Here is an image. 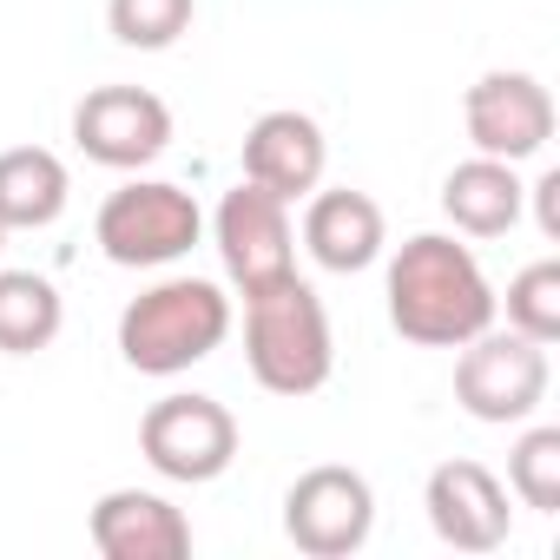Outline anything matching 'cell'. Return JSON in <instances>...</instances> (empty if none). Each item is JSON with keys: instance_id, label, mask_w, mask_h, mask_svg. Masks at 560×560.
<instances>
[{"instance_id": "8992f818", "label": "cell", "mask_w": 560, "mask_h": 560, "mask_svg": "<svg viewBox=\"0 0 560 560\" xmlns=\"http://www.w3.org/2000/svg\"><path fill=\"white\" fill-rule=\"evenodd\" d=\"M139 455L165 475V481H185V488H205L218 481L231 462H237V416L218 402V396H198V389H178V396H159L139 422Z\"/></svg>"}, {"instance_id": "9c48e42d", "label": "cell", "mask_w": 560, "mask_h": 560, "mask_svg": "<svg viewBox=\"0 0 560 560\" xmlns=\"http://www.w3.org/2000/svg\"><path fill=\"white\" fill-rule=\"evenodd\" d=\"M462 126H468V145L481 159H540L547 139H553V93L534 80V73H481L462 100Z\"/></svg>"}, {"instance_id": "52a82bcc", "label": "cell", "mask_w": 560, "mask_h": 560, "mask_svg": "<svg viewBox=\"0 0 560 560\" xmlns=\"http://www.w3.org/2000/svg\"><path fill=\"white\" fill-rule=\"evenodd\" d=\"M376 534V488L370 475L343 468V462H324V468H304L284 494V540L311 560H350L363 553Z\"/></svg>"}, {"instance_id": "4fadbf2b", "label": "cell", "mask_w": 560, "mask_h": 560, "mask_svg": "<svg viewBox=\"0 0 560 560\" xmlns=\"http://www.w3.org/2000/svg\"><path fill=\"white\" fill-rule=\"evenodd\" d=\"M86 534H93V547L106 560H185L191 553L185 508H172L152 488H113V494H100Z\"/></svg>"}, {"instance_id": "ac0fdd59", "label": "cell", "mask_w": 560, "mask_h": 560, "mask_svg": "<svg viewBox=\"0 0 560 560\" xmlns=\"http://www.w3.org/2000/svg\"><path fill=\"white\" fill-rule=\"evenodd\" d=\"M508 494L534 514H560V429L534 422L508 448Z\"/></svg>"}, {"instance_id": "7a4b0ae2", "label": "cell", "mask_w": 560, "mask_h": 560, "mask_svg": "<svg viewBox=\"0 0 560 560\" xmlns=\"http://www.w3.org/2000/svg\"><path fill=\"white\" fill-rule=\"evenodd\" d=\"M244 363H250L257 389H270V396H317L330 383V370H337L330 311L298 270L244 298Z\"/></svg>"}, {"instance_id": "6da1fadb", "label": "cell", "mask_w": 560, "mask_h": 560, "mask_svg": "<svg viewBox=\"0 0 560 560\" xmlns=\"http://www.w3.org/2000/svg\"><path fill=\"white\" fill-rule=\"evenodd\" d=\"M383 298H389L396 337L416 350H462L501 317V298L488 284L481 257L468 244H455L448 231H416L389 257Z\"/></svg>"}, {"instance_id": "44dd1931", "label": "cell", "mask_w": 560, "mask_h": 560, "mask_svg": "<svg viewBox=\"0 0 560 560\" xmlns=\"http://www.w3.org/2000/svg\"><path fill=\"white\" fill-rule=\"evenodd\" d=\"M527 198H534V224H540V237L560 244V172H540V178L527 185Z\"/></svg>"}, {"instance_id": "ba28073f", "label": "cell", "mask_w": 560, "mask_h": 560, "mask_svg": "<svg viewBox=\"0 0 560 560\" xmlns=\"http://www.w3.org/2000/svg\"><path fill=\"white\" fill-rule=\"evenodd\" d=\"M211 244H218V264L231 277V291L250 298L264 284H277V277L298 270V231H291V205L270 198L264 185L237 178L218 211H211Z\"/></svg>"}, {"instance_id": "ffe728a7", "label": "cell", "mask_w": 560, "mask_h": 560, "mask_svg": "<svg viewBox=\"0 0 560 560\" xmlns=\"http://www.w3.org/2000/svg\"><path fill=\"white\" fill-rule=\"evenodd\" d=\"M508 330L534 343H560V257H534L508 277Z\"/></svg>"}, {"instance_id": "9a60e30c", "label": "cell", "mask_w": 560, "mask_h": 560, "mask_svg": "<svg viewBox=\"0 0 560 560\" xmlns=\"http://www.w3.org/2000/svg\"><path fill=\"white\" fill-rule=\"evenodd\" d=\"M442 211L462 237H508L527 211V185L508 159H462L448 178H442Z\"/></svg>"}, {"instance_id": "30bf717a", "label": "cell", "mask_w": 560, "mask_h": 560, "mask_svg": "<svg viewBox=\"0 0 560 560\" xmlns=\"http://www.w3.org/2000/svg\"><path fill=\"white\" fill-rule=\"evenodd\" d=\"M73 145L106 172H139L172 145V106L145 86H93L73 106Z\"/></svg>"}, {"instance_id": "5b68a950", "label": "cell", "mask_w": 560, "mask_h": 560, "mask_svg": "<svg viewBox=\"0 0 560 560\" xmlns=\"http://www.w3.org/2000/svg\"><path fill=\"white\" fill-rule=\"evenodd\" d=\"M547 383H553V363H547V343L521 337V330H481L475 343H462L455 357V402L475 416V422H534L540 402H547Z\"/></svg>"}, {"instance_id": "3957f363", "label": "cell", "mask_w": 560, "mask_h": 560, "mask_svg": "<svg viewBox=\"0 0 560 560\" xmlns=\"http://www.w3.org/2000/svg\"><path fill=\"white\" fill-rule=\"evenodd\" d=\"M231 337V298L211 277H165L119 311V357L139 376H185Z\"/></svg>"}, {"instance_id": "2e32d148", "label": "cell", "mask_w": 560, "mask_h": 560, "mask_svg": "<svg viewBox=\"0 0 560 560\" xmlns=\"http://www.w3.org/2000/svg\"><path fill=\"white\" fill-rule=\"evenodd\" d=\"M73 198L67 159L47 145H14L0 152V231H47Z\"/></svg>"}, {"instance_id": "7402d4cb", "label": "cell", "mask_w": 560, "mask_h": 560, "mask_svg": "<svg viewBox=\"0 0 560 560\" xmlns=\"http://www.w3.org/2000/svg\"><path fill=\"white\" fill-rule=\"evenodd\" d=\"M0 244H8V231H0Z\"/></svg>"}, {"instance_id": "e0dca14e", "label": "cell", "mask_w": 560, "mask_h": 560, "mask_svg": "<svg viewBox=\"0 0 560 560\" xmlns=\"http://www.w3.org/2000/svg\"><path fill=\"white\" fill-rule=\"evenodd\" d=\"M67 330V298L40 270H0V357H40Z\"/></svg>"}, {"instance_id": "8fae6325", "label": "cell", "mask_w": 560, "mask_h": 560, "mask_svg": "<svg viewBox=\"0 0 560 560\" xmlns=\"http://www.w3.org/2000/svg\"><path fill=\"white\" fill-rule=\"evenodd\" d=\"M422 508H429L435 540L455 547V553H494V547H508V534H514V508H508L501 475L481 468V462H468V455L429 468Z\"/></svg>"}, {"instance_id": "5bb4252c", "label": "cell", "mask_w": 560, "mask_h": 560, "mask_svg": "<svg viewBox=\"0 0 560 560\" xmlns=\"http://www.w3.org/2000/svg\"><path fill=\"white\" fill-rule=\"evenodd\" d=\"M304 250L337 270V277H357L370 270L383 250H389V224H383V205L370 191H350V185H317L311 205H304Z\"/></svg>"}, {"instance_id": "277c9868", "label": "cell", "mask_w": 560, "mask_h": 560, "mask_svg": "<svg viewBox=\"0 0 560 560\" xmlns=\"http://www.w3.org/2000/svg\"><path fill=\"white\" fill-rule=\"evenodd\" d=\"M93 237H100L106 264H119V270H159V264H178L205 237V211L172 178H126L100 205Z\"/></svg>"}, {"instance_id": "7c38bea8", "label": "cell", "mask_w": 560, "mask_h": 560, "mask_svg": "<svg viewBox=\"0 0 560 560\" xmlns=\"http://www.w3.org/2000/svg\"><path fill=\"white\" fill-rule=\"evenodd\" d=\"M324 165H330V139H324V126L311 113L277 106V113L250 119V132H244V178L264 185L270 198H284V205L311 198L324 185Z\"/></svg>"}, {"instance_id": "d6986e66", "label": "cell", "mask_w": 560, "mask_h": 560, "mask_svg": "<svg viewBox=\"0 0 560 560\" xmlns=\"http://www.w3.org/2000/svg\"><path fill=\"white\" fill-rule=\"evenodd\" d=\"M198 0H106V27L132 54H165L191 34Z\"/></svg>"}]
</instances>
